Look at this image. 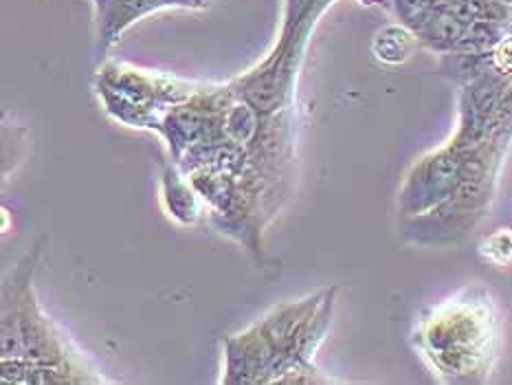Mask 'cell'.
<instances>
[{
	"mask_svg": "<svg viewBox=\"0 0 512 385\" xmlns=\"http://www.w3.org/2000/svg\"><path fill=\"white\" fill-rule=\"evenodd\" d=\"M170 0H113L102 14H99V36L106 42L117 40L124 29L141 16L150 14L154 9L170 7Z\"/></svg>",
	"mask_w": 512,
	"mask_h": 385,
	"instance_id": "1",
	"label": "cell"
},
{
	"mask_svg": "<svg viewBox=\"0 0 512 385\" xmlns=\"http://www.w3.org/2000/svg\"><path fill=\"white\" fill-rule=\"evenodd\" d=\"M495 62L502 71L512 73V38L510 36H506L495 47Z\"/></svg>",
	"mask_w": 512,
	"mask_h": 385,
	"instance_id": "5",
	"label": "cell"
},
{
	"mask_svg": "<svg viewBox=\"0 0 512 385\" xmlns=\"http://www.w3.org/2000/svg\"><path fill=\"white\" fill-rule=\"evenodd\" d=\"M414 44H416L414 29H409L405 25L385 27L383 31H378V36L374 40V53L378 55V60H383L387 64H398L409 58Z\"/></svg>",
	"mask_w": 512,
	"mask_h": 385,
	"instance_id": "3",
	"label": "cell"
},
{
	"mask_svg": "<svg viewBox=\"0 0 512 385\" xmlns=\"http://www.w3.org/2000/svg\"><path fill=\"white\" fill-rule=\"evenodd\" d=\"M113 3V0H95V7H97V14H102V11Z\"/></svg>",
	"mask_w": 512,
	"mask_h": 385,
	"instance_id": "7",
	"label": "cell"
},
{
	"mask_svg": "<svg viewBox=\"0 0 512 385\" xmlns=\"http://www.w3.org/2000/svg\"><path fill=\"white\" fill-rule=\"evenodd\" d=\"M394 7L403 25L414 31L425 25L427 18L433 14L431 0H394Z\"/></svg>",
	"mask_w": 512,
	"mask_h": 385,
	"instance_id": "4",
	"label": "cell"
},
{
	"mask_svg": "<svg viewBox=\"0 0 512 385\" xmlns=\"http://www.w3.org/2000/svg\"><path fill=\"white\" fill-rule=\"evenodd\" d=\"M466 27L469 25H464L451 11H433L416 33L420 40H425L433 49H455L464 40Z\"/></svg>",
	"mask_w": 512,
	"mask_h": 385,
	"instance_id": "2",
	"label": "cell"
},
{
	"mask_svg": "<svg viewBox=\"0 0 512 385\" xmlns=\"http://www.w3.org/2000/svg\"><path fill=\"white\" fill-rule=\"evenodd\" d=\"M502 29H504V36H510V38H512V18H510V16L502 22Z\"/></svg>",
	"mask_w": 512,
	"mask_h": 385,
	"instance_id": "6",
	"label": "cell"
}]
</instances>
